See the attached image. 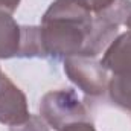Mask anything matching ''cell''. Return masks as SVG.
I'll return each instance as SVG.
<instances>
[{"label":"cell","mask_w":131,"mask_h":131,"mask_svg":"<svg viewBox=\"0 0 131 131\" xmlns=\"http://www.w3.org/2000/svg\"><path fill=\"white\" fill-rule=\"evenodd\" d=\"M0 76H2V70H0Z\"/></svg>","instance_id":"cell-13"},{"label":"cell","mask_w":131,"mask_h":131,"mask_svg":"<svg viewBox=\"0 0 131 131\" xmlns=\"http://www.w3.org/2000/svg\"><path fill=\"white\" fill-rule=\"evenodd\" d=\"M107 11L119 23V26H127L131 34V0H116Z\"/></svg>","instance_id":"cell-8"},{"label":"cell","mask_w":131,"mask_h":131,"mask_svg":"<svg viewBox=\"0 0 131 131\" xmlns=\"http://www.w3.org/2000/svg\"><path fill=\"white\" fill-rule=\"evenodd\" d=\"M116 0H78L79 5H82L87 11H90L92 14H99L104 12L105 9H108Z\"/></svg>","instance_id":"cell-10"},{"label":"cell","mask_w":131,"mask_h":131,"mask_svg":"<svg viewBox=\"0 0 131 131\" xmlns=\"http://www.w3.org/2000/svg\"><path fill=\"white\" fill-rule=\"evenodd\" d=\"M108 96L114 105L122 110L131 111V70L113 73L108 79Z\"/></svg>","instance_id":"cell-7"},{"label":"cell","mask_w":131,"mask_h":131,"mask_svg":"<svg viewBox=\"0 0 131 131\" xmlns=\"http://www.w3.org/2000/svg\"><path fill=\"white\" fill-rule=\"evenodd\" d=\"M63 131H96L92 122H76L69 127H66Z\"/></svg>","instance_id":"cell-11"},{"label":"cell","mask_w":131,"mask_h":131,"mask_svg":"<svg viewBox=\"0 0 131 131\" xmlns=\"http://www.w3.org/2000/svg\"><path fill=\"white\" fill-rule=\"evenodd\" d=\"M20 5V0H0V11L12 14L14 11H17Z\"/></svg>","instance_id":"cell-12"},{"label":"cell","mask_w":131,"mask_h":131,"mask_svg":"<svg viewBox=\"0 0 131 131\" xmlns=\"http://www.w3.org/2000/svg\"><path fill=\"white\" fill-rule=\"evenodd\" d=\"M31 117L26 95L5 73L0 76V124L20 125Z\"/></svg>","instance_id":"cell-4"},{"label":"cell","mask_w":131,"mask_h":131,"mask_svg":"<svg viewBox=\"0 0 131 131\" xmlns=\"http://www.w3.org/2000/svg\"><path fill=\"white\" fill-rule=\"evenodd\" d=\"M40 116L55 131H63L76 122H92L87 107L72 89L47 92L40 102Z\"/></svg>","instance_id":"cell-2"},{"label":"cell","mask_w":131,"mask_h":131,"mask_svg":"<svg viewBox=\"0 0 131 131\" xmlns=\"http://www.w3.org/2000/svg\"><path fill=\"white\" fill-rule=\"evenodd\" d=\"M107 69L92 57H69L64 60V73L67 78L87 96L98 98L107 92Z\"/></svg>","instance_id":"cell-3"},{"label":"cell","mask_w":131,"mask_h":131,"mask_svg":"<svg viewBox=\"0 0 131 131\" xmlns=\"http://www.w3.org/2000/svg\"><path fill=\"white\" fill-rule=\"evenodd\" d=\"M21 41V26L11 14L0 11V60L18 57Z\"/></svg>","instance_id":"cell-6"},{"label":"cell","mask_w":131,"mask_h":131,"mask_svg":"<svg viewBox=\"0 0 131 131\" xmlns=\"http://www.w3.org/2000/svg\"><path fill=\"white\" fill-rule=\"evenodd\" d=\"M101 64L111 73L131 70V34H119L104 50Z\"/></svg>","instance_id":"cell-5"},{"label":"cell","mask_w":131,"mask_h":131,"mask_svg":"<svg viewBox=\"0 0 131 131\" xmlns=\"http://www.w3.org/2000/svg\"><path fill=\"white\" fill-rule=\"evenodd\" d=\"M11 131H49L47 124L41 119V116H35L31 114V117L20 124V125H14L11 127Z\"/></svg>","instance_id":"cell-9"},{"label":"cell","mask_w":131,"mask_h":131,"mask_svg":"<svg viewBox=\"0 0 131 131\" xmlns=\"http://www.w3.org/2000/svg\"><path fill=\"white\" fill-rule=\"evenodd\" d=\"M93 15L78 0H55L38 26H21L20 58L66 60L84 55Z\"/></svg>","instance_id":"cell-1"}]
</instances>
